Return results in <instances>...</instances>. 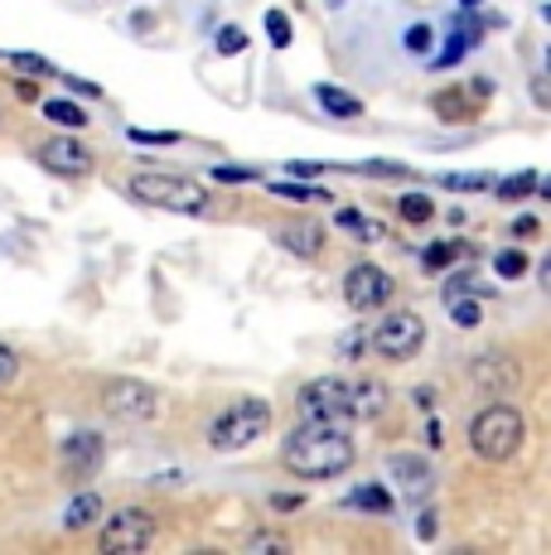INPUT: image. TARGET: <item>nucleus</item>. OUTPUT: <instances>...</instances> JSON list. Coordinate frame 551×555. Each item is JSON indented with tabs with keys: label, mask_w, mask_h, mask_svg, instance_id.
<instances>
[{
	"label": "nucleus",
	"mask_w": 551,
	"mask_h": 555,
	"mask_svg": "<svg viewBox=\"0 0 551 555\" xmlns=\"http://www.w3.org/2000/svg\"><path fill=\"white\" fill-rule=\"evenodd\" d=\"M126 189H131V198H141L145 208L189 212V218L214 208V198H208L204 184H194V179H184V175H165V169H141V175H131Z\"/></svg>",
	"instance_id": "3"
},
{
	"label": "nucleus",
	"mask_w": 551,
	"mask_h": 555,
	"mask_svg": "<svg viewBox=\"0 0 551 555\" xmlns=\"http://www.w3.org/2000/svg\"><path fill=\"white\" fill-rule=\"evenodd\" d=\"M363 348H368L363 334H344V338H338V353H344V358H363Z\"/></svg>",
	"instance_id": "40"
},
{
	"label": "nucleus",
	"mask_w": 551,
	"mask_h": 555,
	"mask_svg": "<svg viewBox=\"0 0 551 555\" xmlns=\"http://www.w3.org/2000/svg\"><path fill=\"white\" fill-rule=\"evenodd\" d=\"M271 194L295 198V203H330V194H324L320 184H281V179H276V184H271Z\"/></svg>",
	"instance_id": "27"
},
{
	"label": "nucleus",
	"mask_w": 551,
	"mask_h": 555,
	"mask_svg": "<svg viewBox=\"0 0 551 555\" xmlns=\"http://www.w3.org/2000/svg\"><path fill=\"white\" fill-rule=\"evenodd\" d=\"M417 405H421V411H431V405H436V397H431V387H421V391H417Z\"/></svg>",
	"instance_id": "44"
},
{
	"label": "nucleus",
	"mask_w": 551,
	"mask_h": 555,
	"mask_svg": "<svg viewBox=\"0 0 551 555\" xmlns=\"http://www.w3.org/2000/svg\"><path fill=\"white\" fill-rule=\"evenodd\" d=\"M102 459H107V440H102L98 430H78L63 440L59 450V464H63V478H68L73 488H88V478L102 474Z\"/></svg>",
	"instance_id": "9"
},
{
	"label": "nucleus",
	"mask_w": 551,
	"mask_h": 555,
	"mask_svg": "<svg viewBox=\"0 0 551 555\" xmlns=\"http://www.w3.org/2000/svg\"><path fill=\"white\" fill-rule=\"evenodd\" d=\"M271 242H276L281 251L305 256V261H310V256L324 251V228H320L315 218H291V222H281V228L271 232Z\"/></svg>",
	"instance_id": "15"
},
{
	"label": "nucleus",
	"mask_w": 551,
	"mask_h": 555,
	"mask_svg": "<svg viewBox=\"0 0 551 555\" xmlns=\"http://www.w3.org/2000/svg\"><path fill=\"white\" fill-rule=\"evenodd\" d=\"M5 63H15V68H25V73H39V78H59V73L49 68L44 59H35V53H5Z\"/></svg>",
	"instance_id": "34"
},
{
	"label": "nucleus",
	"mask_w": 551,
	"mask_h": 555,
	"mask_svg": "<svg viewBox=\"0 0 551 555\" xmlns=\"http://www.w3.org/2000/svg\"><path fill=\"white\" fill-rule=\"evenodd\" d=\"M489 98H494V82L479 78V82H470V88H445V92H436V98H431V112H436L440 121H474Z\"/></svg>",
	"instance_id": "13"
},
{
	"label": "nucleus",
	"mask_w": 551,
	"mask_h": 555,
	"mask_svg": "<svg viewBox=\"0 0 551 555\" xmlns=\"http://www.w3.org/2000/svg\"><path fill=\"white\" fill-rule=\"evenodd\" d=\"M440 184L454 189V194H479V189H494V179L484 175V169H474V175H445Z\"/></svg>",
	"instance_id": "29"
},
{
	"label": "nucleus",
	"mask_w": 551,
	"mask_h": 555,
	"mask_svg": "<svg viewBox=\"0 0 551 555\" xmlns=\"http://www.w3.org/2000/svg\"><path fill=\"white\" fill-rule=\"evenodd\" d=\"M281 464L295 478H338L354 468V440L344 425L300 421L281 444Z\"/></svg>",
	"instance_id": "1"
},
{
	"label": "nucleus",
	"mask_w": 551,
	"mask_h": 555,
	"mask_svg": "<svg viewBox=\"0 0 551 555\" xmlns=\"http://www.w3.org/2000/svg\"><path fill=\"white\" fill-rule=\"evenodd\" d=\"M271 507L276 512H295V507H300V498H295V493H271Z\"/></svg>",
	"instance_id": "42"
},
{
	"label": "nucleus",
	"mask_w": 551,
	"mask_h": 555,
	"mask_svg": "<svg viewBox=\"0 0 551 555\" xmlns=\"http://www.w3.org/2000/svg\"><path fill=\"white\" fill-rule=\"evenodd\" d=\"M498 189V198H527V194H537V169H523V175H513V179H503V184H494Z\"/></svg>",
	"instance_id": "25"
},
{
	"label": "nucleus",
	"mask_w": 551,
	"mask_h": 555,
	"mask_svg": "<svg viewBox=\"0 0 551 555\" xmlns=\"http://www.w3.org/2000/svg\"><path fill=\"white\" fill-rule=\"evenodd\" d=\"M44 116H49V121H59V126H68V131L88 126V112H82V106H73V102H63V98H49L44 102Z\"/></svg>",
	"instance_id": "21"
},
{
	"label": "nucleus",
	"mask_w": 551,
	"mask_h": 555,
	"mask_svg": "<svg viewBox=\"0 0 551 555\" xmlns=\"http://www.w3.org/2000/svg\"><path fill=\"white\" fill-rule=\"evenodd\" d=\"M494 271L503 275V281H517V275L527 271V251H523V247H508V251H498V256H494Z\"/></svg>",
	"instance_id": "28"
},
{
	"label": "nucleus",
	"mask_w": 551,
	"mask_h": 555,
	"mask_svg": "<svg viewBox=\"0 0 551 555\" xmlns=\"http://www.w3.org/2000/svg\"><path fill=\"white\" fill-rule=\"evenodd\" d=\"M450 319L460 328H474L484 319V309H479V300H464V295H454V300H450Z\"/></svg>",
	"instance_id": "31"
},
{
	"label": "nucleus",
	"mask_w": 551,
	"mask_h": 555,
	"mask_svg": "<svg viewBox=\"0 0 551 555\" xmlns=\"http://www.w3.org/2000/svg\"><path fill=\"white\" fill-rule=\"evenodd\" d=\"M523 440H527L523 411H517L513 401H503V397H494L470 421V450L479 459H489V464H508V459L523 450Z\"/></svg>",
	"instance_id": "2"
},
{
	"label": "nucleus",
	"mask_w": 551,
	"mask_h": 555,
	"mask_svg": "<svg viewBox=\"0 0 551 555\" xmlns=\"http://www.w3.org/2000/svg\"><path fill=\"white\" fill-rule=\"evenodd\" d=\"M436 531H440V517L426 507V512L417 517V541H436Z\"/></svg>",
	"instance_id": "38"
},
{
	"label": "nucleus",
	"mask_w": 551,
	"mask_h": 555,
	"mask_svg": "<svg viewBox=\"0 0 551 555\" xmlns=\"http://www.w3.org/2000/svg\"><path fill=\"white\" fill-rule=\"evenodd\" d=\"M102 521V498L92 493V488H82L78 498L68 503V512H63V531H88Z\"/></svg>",
	"instance_id": "18"
},
{
	"label": "nucleus",
	"mask_w": 551,
	"mask_h": 555,
	"mask_svg": "<svg viewBox=\"0 0 551 555\" xmlns=\"http://www.w3.org/2000/svg\"><path fill=\"white\" fill-rule=\"evenodd\" d=\"M214 49L222 53V59H238V53H247V29H242V25H222L218 39H214Z\"/></svg>",
	"instance_id": "26"
},
{
	"label": "nucleus",
	"mask_w": 551,
	"mask_h": 555,
	"mask_svg": "<svg viewBox=\"0 0 551 555\" xmlns=\"http://www.w3.org/2000/svg\"><path fill=\"white\" fill-rule=\"evenodd\" d=\"M392 275L383 271V266H373V261H358V266H348V275H344V300L354 314H368V309H383L392 300Z\"/></svg>",
	"instance_id": "10"
},
{
	"label": "nucleus",
	"mask_w": 551,
	"mask_h": 555,
	"mask_svg": "<svg viewBox=\"0 0 551 555\" xmlns=\"http://www.w3.org/2000/svg\"><path fill=\"white\" fill-rule=\"evenodd\" d=\"M407 49L411 53H426L431 49V25H411L407 29Z\"/></svg>",
	"instance_id": "39"
},
{
	"label": "nucleus",
	"mask_w": 551,
	"mask_h": 555,
	"mask_svg": "<svg viewBox=\"0 0 551 555\" xmlns=\"http://www.w3.org/2000/svg\"><path fill=\"white\" fill-rule=\"evenodd\" d=\"M484 39V25H479V15H474V10H460V15H454V29H450V39H445V49L436 53V68H454V63L464 59V53H470L474 44H479Z\"/></svg>",
	"instance_id": "16"
},
{
	"label": "nucleus",
	"mask_w": 551,
	"mask_h": 555,
	"mask_svg": "<svg viewBox=\"0 0 551 555\" xmlns=\"http://www.w3.org/2000/svg\"><path fill=\"white\" fill-rule=\"evenodd\" d=\"M387 474H392V488H397V498H407V503H426L431 493H436V468H431L426 454H387Z\"/></svg>",
	"instance_id": "11"
},
{
	"label": "nucleus",
	"mask_w": 551,
	"mask_h": 555,
	"mask_svg": "<svg viewBox=\"0 0 551 555\" xmlns=\"http://www.w3.org/2000/svg\"><path fill=\"white\" fill-rule=\"evenodd\" d=\"M454 256H464V242H431V247L421 251V266H426V271H445Z\"/></svg>",
	"instance_id": "24"
},
{
	"label": "nucleus",
	"mask_w": 551,
	"mask_h": 555,
	"mask_svg": "<svg viewBox=\"0 0 551 555\" xmlns=\"http://www.w3.org/2000/svg\"><path fill=\"white\" fill-rule=\"evenodd\" d=\"M102 411H107L112 421H131V425L161 421L165 391L151 387V382H141V377H112L107 387H102Z\"/></svg>",
	"instance_id": "5"
},
{
	"label": "nucleus",
	"mask_w": 551,
	"mask_h": 555,
	"mask_svg": "<svg viewBox=\"0 0 551 555\" xmlns=\"http://www.w3.org/2000/svg\"><path fill=\"white\" fill-rule=\"evenodd\" d=\"M39 165L49 169V175H63V179H78L92 169V151L82 141H73V135H54L49 145H39Z\"/></svg>",
	"instance_id": "14"
},
{
	"label": "nucleus",
	"mask_w": 551,
	"mask_h": 555,
	"mask_svg": "<svg viewBox=\"0 0 551 555\" xmlns=\"http://www.w3.org/2000/svg\"><path fill=\"white\" fill-rule=\"evenodd\" d=\"M397 212H401V222H431L436 218V203H431L426 194H401Z\"/></svg>",
	"instance_id": "23"
},
{
	"label": "nucleus",
	"mask_w": 551,
	"mask_h": 555,
	"mask_svg": "<svg viewBox=\"0 0 551 555\" xmlns=\"http://www.w3.org/2000/svg\"><path fill=\"white\" fill-rule=\"evenodd\" d=\"M426 444H431V450H440V444H445V430H440V421H431V425H426Z\"/></svg>",
	"instance_id": "43"
},
{
	"label": "nucleus",
	"mask_w": 551,
	"mask_h": 555,
	"mask_svg": "<svg viewBox=\"0 0 551 555\" xmlns=\"http://www.w3.org/2000/svg\"><path fill=\"white\" fill-rule=\"evenodd\" d=\"M214 179H218V184H257L261 169H247V165H218V169H214Z\"/></svg>",
	"instance_id": "33"
},
{
	"label": "nucleus",
	"mask_w": 551,
	"mask_h": 555,
	"mask_svg": "<svg viewBox=\"0 0 551 555\" xmlns=\"http://www.w3.org/2000/svg\"><path fill=\"white\" fill-rule=\"evenodd\" d=\"M470 382L484 391V397H513L517 382H523V372H517V362L508 353H479L470 362Z\"/></svg>",
	"instance_id": "12"
},
{
	"label": "nucleus",
	"mask_w": 551,
	"mask_h": 555,
	"mask_svg": "<svg viewBox=\"0 0 551 555\" xmlns=\"http://www.w3.org/2000/svg\"><path fill=\"white\" fill-rule=\"evenodd\" d=\"M300 421H324V425H344L354 421V411H348V382L344 377H315L300 387Z\"/></svg>",
	"instance_id": "8"
},
{
	"label": "nucleus",
	"mask_w": 551,
	"mask_h": 555,
	"mask_svg": "<svg viewBox=\"0 0 551 555\" xmlns=\"http://www.w3.org/2000/svg\"><path fill=\"white\" fill-rule=\"evenodd\" d=\"M344 507L348 512H373V517H387V512H392V493L383 483H363V488H354V493H344Z\"/></svg>",
	"instance_id": "20"
},
{
	"label": "nucleus",
	"mask_w": 551,
	"mask_h": 555,
	"mask_svg": "<svg viewBox=\"0 0 551 555\" xmlns=\"http://www.w3.org/2000/svg\"><path fill=\"white\" fill-rule=\"evenodd\" d=\"M315 102H320L330 116H338V121H354V116H363V102H358L354 92H344L338 82H320V88H315Z\"/></svg>",
	"instance_id": "19"
},
{
	"label": "nucleus",
	"mask_w": 551,
	"mask_h": 555,
	"mask_svg": "<svg viewBox=\"0 0 551 555\" xmlns=\"http://www.w3.org/2000/svg\"><path fill=\"white\" fill-rule=\"evenodd\" d=\"M155 537H161V527H155L151 512L145 507H121V512H112V517H102L98 546L107 555H136V551H151Z\"/></svg>",
	"instance_id": "6"
},
{
	"label": "nucleus",
	"mask_w": 551,
	"mask_h": 555,
	"mask_svg": "<svg viewBox=\"0 0 551 555\" xmlns=\"http://www.w3.org/2000/svg\"><path fill=\"white\" fill-rule=\"evenodd\" d=\"M126 141H136V145H175L179 131H141V126H131V131H126Z\"/></svg>",
	"instance_id": "35"
},
{
	"label": "nucleus",
	"mask_w": 551,
	"mask_h": 555,
	"mask_svg": "<svg viewBox=\"0 0 551 555\" xmlns=\"http://www.w3.org/2000/svg\"><path fill=\"white\" fill-rule=\"evenodd\" d=\"M334 218H338V228H344V232H354V237H368V242L387 237V232H383V228H377V222H368V218H363V212H354V208H338V212H334Z\"/></svg>",
	"instance_id": "22"
},
{
	"label": "nucleus",
	"mask_w": 551,
	"mask_h": 555,
	"mask_svg": "<svg viewBox=\"0 0 551 555\" xmlns=\"http://www.w3.org/2000/svg\"><path fill=\"white\" fill-rule=\"evenodd\" d=\"M15 372H20V362H15V353H10L5 344H0V387H5V382H15Z\"/></svg>",
	"instance_id": "41"
},
{
	"label": "nucleus",
	"mask_w": 551,
	"mask_h": 555,
	"mask_svg": "<svg viewBox=\"0 0 551 555\" xmlns=\"http://www.w3.org/2000/svg\"><path fill=\"white\" fill-rule=\"evenodd\" d=\"M247 551H271V555H285V551H291V541H285L281 531H252V537H247Z\"/></svg>",
	"instance_id": "32"
},
{
	"label": "nucleus",
	"mask_w": 551,
	"mask_h": 555,
	"mask_svg": "<svg viewBox=\"0 0 551 555\" xmlns=\"http://www.w3.org/2000/svg\"><path fill=\"white\" fill-rule=\"evenodd\" d=\"M387 387L377 377H358L348 382V411H354V421H377V415L387 411Z\"/></svg>",
	"instance_id": "17"
},
{
	"label": "nucleus",
	"mask_w": 551,
	"mask_h": 555,
	"mask_svg": "<svg viewBox=\"0 0 551 555\" xmlns=\"http://www.w3.org/2000/svg\"><path fill=\"white\" fill-rule=\"evenodd\" d=\"M460 5H464V10H479V5H484V0H460Z\"/></svg>",
	"instance_id": "45"
},
{
	"label": "nucleus",
	"mask_w": 551,
	"mask_h": 555,
	"mask_svg": "<svg viewBox=\"0 0 551 555\" xmlns=\"http://www.w3.org/2000/svg\"><path fill=\"white\" fill-rule=\"evenodd\" d=\"M421 344H426V324H421V314H411V309H392V314H383V324L373 328V348L387 362L417 358Z\"/></svg>",
	"instance_id": "7"
},
{
	"label": "nucleus",
	"mask_w": 551,
	"mask_h": 555,
	"mask_svg": "<svg viewBox=\"0 0 551 555\" xmlns=\"http://www.w3.org/2000/svg\"><path fill=\"white\" fill-rule=\"evenodd\" d=\"M267 430H271V405L261 397H242L214 415L208 444H214L218 454H238V450H252L257 440H267Z\"/></svg>",
	"instance_id": "4"
},
{
	"label": "nucleus",
	"mask_w": 551,
	"mask_h": 555,
	"mask_svg": "<svg viewBox=\"0 0 551 555\" xmlns=\"http://www.w3.org/2000/svg\"><path fill=\"white\" fill-rule=\"evenodd\" d=\"M330 165H320V159H291L285 165V175H295V179H320Z\"/></svg>",
	"instance_id": "36"
},
{
	"label": "nucleus",
	"mask_w": 551,
	"mask_h": 555,
	"mask_svg": "<svg viewBox=\"0 0 551 555\" xmlns=\"http://www.w3.org/2000/svg\"><path fill=\"white\" fill-rule=\"evenodd\" d=\"M474 291V271H454L450 285H445V300H454V295H470Z\"/></svg>",
	"instance_id": "37"
},
{
	"label": "nucleus",
	"mask_w": 551,
	"mask_h": 555,
	"mask_svg": "<svg viewBox=\"0 0 551 555\" xmlns=\"http://www.w3.org/2000/svg\"><path fill=\"white\" fill-rule=\"evenodd\" d=\"M267 39L276 49H285L295 39V25H291V15H285V10H267Z\"/></svg>",
	"instance_id": "30"
}]
</instances>
